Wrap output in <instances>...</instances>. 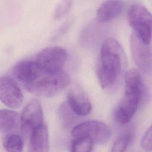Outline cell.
<instances>
[{
	"label": "cell",
	"instance_id": "1",
	"mask_svg": "<svg viewBox=\"0 0 152 152\" xmlns=\"http://www.w3.org/2000/svg\"><path fill=\"white\" fill-rule=\"evenodd\" d=\"M126 65V56L122 46L113 38L106 39L100 48L96 70L102 88L112 86L122 74Z\"/></svg>",
	"mask_w": 152,
	"mask_h": 152
},
{
	"label": "cell",
	"instance_id": "2",
	"mask_svg": "<svg viewBox=\"0 0 152 152\" xmlns=\"http://www.w3.org/2000/svg\"><path fill=\"white\" fill-rule=\"evenodd\" d=\"M142 82L139 71L134 68L125 75V88L115 111L116 121L121 125L129 123L134 116L141 99Z\"/></svg>",
	"mask_w": 152,
	"mask_h": 152
},
{
	"label": "cell",
	"instance_id": "3",
	"mask_svg": "<svg viewBox=\"0 0 152 152\" xmlns=\"http://www.w3.org/2000/svg\"><path fill=\"white\" fill-rule=\"evenodd\" d=\"M69 83L70 77L65 71L61 69L56 72H48L40 67L31 81L24 87L36 96L48 97L58 94Z\"/></svg>",
	"mask_w": 152,
	"mask_h": 152
},
{
	"label": "cell",
	"instance_id": "4",
	"mask_svg": "<svg viewBox=\"0 0 152 152\" xmlns=\"http://www.w3.org/2000/svg\"><path fill=\"white\" fill-rule=\"evenodd\" d=\"M127 20L133 31L145 43L150 45L152 39V15L138 4L131 5L127 11Z\"/></svg>",
	"mask_w": 152,
	"mask_h": 152
},
{
	"label": "cell",
	"instance_id": "5",
	"mask_svg": "<svg viewBox=\"0 0 152 152\" xmlns=\"http://www.w3.org/2000/svg\"><path fill=\"white\" fill-rule=\"evenodd\" d=\"M72 137H87L98 144L106 143L111 137L109 126L98 121H88L75 125L71 131Z\"/></svg>",
	"mask_w": 152,
	"mask_h": 152
},
{
	"label": "cell",
	"instance_id": "6",
	"mask_svg": "<svg viewBox=\"0 0 152 152\" xmlns=\"http://www.w3.org/2000/svg\"><path fill=\"white\" fill-rule=\"evenodd\" d=\"M67 55L64 48L59 46H49L37 54L35 61L42 69L48 72H56L61 70Z\"/></svg>",
	"mask_w": 152,
	"mask_h": 152
},
{
	"label": "cell",
	"instance_id": "7",
	"mask_svg": "<svg viewBox=\"0 0 152 152\" xmlns=\"http://www.w3.org/2000/svg\"><path fill=\"white\" fill-rule=\"evenodd\" d=\"M43 124L40 103L35 99L30 101L25 105L20 115V128L22 132L29 137L34 129Z\"/></svg>",
	"mask_w": 152,
	"mask_h": 152
},
{
	"label": "cell",
	"instance_id": "8",
	"mask_svg": "<svg viewBox=\"0 0 152 152\" xmlns=\"http://www.w3.org/2000/svg\"><path fill=\"white\" fill-rule=\"evenodd\" d=\"M130 48L134 61L143 72H148L152 66V53L150 45L144 43L134 33L130 37Z\"/></svg>",
	"mask_w": 152,
	"mask_h": 152
},
{
	"label": "cell",
	"instance_id": "9",
	"mask_svg": "<svg viewBox=\"0 0 152 152\" xmlns=\"http://www.w3.org/2000/svg\"><path fill=\"white\" fill-rule=\"evenodd\" d=\"M0 100L8 107L19 108L23 104V94L22 91L11 78L2 76L0 78Z\"/></svg>",
	"mask_w": 152,
	"mask_h": 152
},
{
	"label": "cell",
	"instance_id": "10",
	"mask_svg": "<svg viewBox=\"0 0 152 152\" xmlns=\"http://www.w3.org/2000/svg\"><path fill=\"white\" fill-rule=\"evenodd\" d=\"M66 103L76 115L85 116L91 110V103L87 96L81 90H71L67 95Z\"/></svg>",
	"mask_w": 152,
	"mask_h": 152
},
{
	"label": "cell",
	"instance_id": "11",
	"mask_svg": "<svg viewBox=\"0 0 152 152\" xmlns=\"http://www.w3.org/2000/svg\"><path fill=\"white\" fill-rule=\"evenodd\" d=\"M124 6V2L122 0L105 1L97 10V20L103 23L115 19L122 13Z\"/></svg>",
	"mask_w": 152,
	"mask_h": 152
},
{
	"label": "cell",
	"instance_id": "12",
	"mask_svg": "<svg viewBox=\"0 0 152 152\" xmlns=\"http://www.w3.org/2000/svg\"><path fill=\"white\" fill-rule=\"evenodd\" d=\"M48 148L49 133L44 123L29 135V152H48Z\"/></svg>",
	"mask_w": 152,
	"mask_h": 152
},
{
	"label": "cell",
	"instance_id": "13",
	"mask_svg": "<svg viewBox=\"0 0 152 152\" xmlns=\"http://www.w3.org/2000/svg\"><path fill=\"white\" fill-rule=\"evenodd\" d=\"M39 68L35 61L23 60L15 64L12 72L13 75L24 86L30 81Z\"/></svg>",
	"mask_w": 152,
	"mask_h": 152
},
{
	"label": "cell",
	"instance_id": "14",
	"mask_svg": "<svg viewBox=\"0 0 152 152\" xmlns=\"http://www.w3.org/2000/svg\"><path fill=\"white\" fill-rule=\"evenodd\" d=\"M20 126V116L15 111L8 109L0 110V129L6 135L13 134L12 132Z\"/></svg>",
	"mask_w": 152,
	"mask_h": 152
},
{
	"label": "cell",
	"instance_id": "15",
	"mask_svg": "<svg viewBox=\"0 0 152 152\" xmlns=\"http://www.w3.org/2000/svg\"><path fill=\"white\" fill-rule=\"evenodd\" d=\"M3 144L7 152H22L23 151V139L20 135L15 133L6 135Z\"/></svg>",
	"mask_w": 152,
	"mask_h": 152
},
{
	"label": "cell",
	"instance_id": "16",
	"mask_svg": "<svg viewBox=\"0 0 152 152\" xmlns=\"http://www.w3.org/2000/svg\"><path fill=\"white\" fill-rule=\"evenodd\" d=\"M93 141L87 137L76 138L72 142L71 152H91Z\"/></svg>",
	"mask_w": 152,
	"mask_h": 152
},
{
	"label": "cell",
	"instance_id": "17",
	"mask_svg": "<svg viewBox=\"0 0 152 152\" xmlns=\"http://www.w3.org/2000/svg\"><path fill=\"white\" fill-rule=\"evenodd\" d=\"M132 139V134L127 132L121 135L113 142L110 152H125Z\"/></svg>",
	"mask_w": 152,
	"mask_h": 152
},
{
	"label": "cell",
	"instance_id": "18",
	"mask_svg": "<svg viewBox=\"0 0 152 152\" xmlns=\"http://www.w3.org/2000/svg\"><path fill=\"white\" fill-rule=\"evenodd\" d=\"M72 4V0H61L55 10L54 18L59 20L65 16L70 10Z\"/></svg>",
	"mask_w": 152,
	"mask_h": 152
},
{
	"label": "cell",
	"instance_id": "19",
	"mask_svg": "<svg viewBox=\"0 0 152 152\" xmlns=\"http://www.w3.org/2000/svg\"><path fill=\"white\" fill-rule=\"evenodd\" d=\"M141 147L145 151H152V125L142 136L141 140Z\"/></svg>",
	"mask_w": 152,
	"mask_h": 152
},
{
	"label": "cell",
	"instance_id": "20",
	"mask_svg": "<svg viewBox=\"0 0 152 152\" xmlns=\"http://www.w3.org/2000/svg\"><path fill=\"white\" fill-rule=\"evenodd\" d=\"M71 110L68 106L67 103H63L60 109H59V112H60V118L64 123V124H68L69 122L71 120L72 116H71Z\"/></svg>",
	"mask_w": 152,
	"mask_h": 152
}]
</instances>
